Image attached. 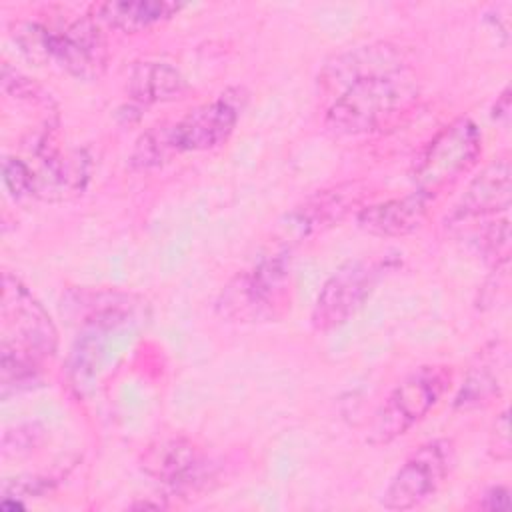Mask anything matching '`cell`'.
Wrapping results in <instances>:
<instances>
[{"instance_id": "cell-1", "label": "cell", "mask_w": 512, "mask_h": 512, "mask_svg": "<svg viewBox=\"0 0 512 512\" xmlns=\"http://www.w3.org/2000/svg\"><path fill=\"white\" fill-rule=\"evenodd\" d=\"M418 98L412 78L402 72L370 76L346 86L326 110V126L342 136L376 132L408 112Z\"/></svg>"}, {"instance_id": "cell-2", "label": "cell", "mask_w": 512, "mask_h": 512, "mask_svg": "<svg viewBox=\"0 0 512 512\" xmlns=\"http://www.w3.org/2000/svg\"><path fill=\"white\" fill-rule=\"evenodd\" d=\"M292 274L286 250L272 248L240 270L220 292L216 308L236 322H270L290 308Z\"/></svg>"}, {"instance_id": "cell-3", "label": "cell", "mask_w": 512, "mask_h": 512, "mask_svg": "<svg viewBox=\"0 0 512 512\" xmlns=\"http://www.w3.org/2000/svg\"><path fill=\"white\" fill-rule=\"evenodd\" d=\"M452 372L446 366H420L388 394L368 428L370 444H388L418 424L446 394Z\"/></svg>"}, {"instance_id": "cell-4", "label": "cell", "mask_w": 512, "mask_h": 512, "mask_svg": "<svg viewBox=\"0 0 512 512\" xmlns=\"http://www.w3.org/2000/svg\"><path fill=\"white\" fill-rule=\"evenodd\" d=\"M394 268L386 258H362L338 268L320 288L312 308V328L330 332L348 322L370 298L376 284Z\"/></svg>"}, {"instance_id": "cell-5", "label": "cell", "mask_w": 512, "mask_h": 512, "mask_svg": "<svg viewBox=\"0 0 512 512\" xmlns=\"http://www.w3.org/2000/svg\"><path fill=\"white\" fill-rule=\"evenodd\" d=\"M482 152V136L470 118H458L444 126L422 152L414 168V180L420 192L434 198L466 174Z\"/></svg>"}, {"instance_id": "cell-6", "label": "cell", "mask_w": 512, "mask_h": 512, "mask_svg": "<svg viewBox=\"0 0 512 512\" xmlns=\"http://www.w3.org/2000/svg\"><path fill=\"white\" fill-rule=\"evenodd\" d=\"M2 348L22 352L38 362L56 352L58 332L42 304L12 274L2 278Z\"/></svg>"}, {"instance_id": "cell-7", "label": "cell", "mask_w": 512, "mask_h": 512, "mask_svg": "<svg viewBox=\"0 0 512 512\" xmlns=\"http://www.w3.org/2000/svg\"><path fill=\"white\" fill-rule=\"evenodd\" d=\"M456 462L454 442L436 438L416 448L396 470L382 494L388 510H410L434 496L448 480Z\"/></svg>"}, {"instance_id": "cell-8", "label": "cell", "mask_w": 512, "mask_h": 512, "mask_svg": "<svg viewBox=\"0 0 512 512\" xmlns=\"http://www.w3.org/2000/svg\"><path fill=\"white\" fill-rule=\"evenodd\" d=\"M366 194L368 192L360 182H344L312 194L278 222L272 248L288 252L292 244H298L336 226L356 206L362 204Z\"/></svg>"}, {"instance_id": "cell-9", "label": "cell", "mask_w": 512, "mask_h": 512, "mask_svg": "<svg viewBox=\"0 0 512 512\" xmlns=\"http://www.w3.org/2000/svg\"><path fill=\"white\" fill-rule=\"evenodd\" d=\"M142 470L174 494H192L208 486L214 468L200 448L188 438H162L142 454Z\"/></svg>"}, {"instance_id": "cell-10", "label": "cell", "mask_w": 512, "mask_h": 512, "mask_svg": "<svg viewBox=\"0 0 512 512\" xmlns=\"http://www.w3.org/2000/svg\"><path fill=\"white\" fill-rule=\"evenodd\" d=\"M48 58L80 80H98L108 64V44L100 22L86 14L62 28H50Z\"/></svg>"}, {"instance_id": "cell-11", "label": "cell", "mask_w": 512, "mask_h": 512, "mask_svg": "<svg viewBox=\"0 0 512 512\" xmlns=\"http://www.w3.org/2000/svg\"><path fill=\"white\" fill-rule=\"evenodd\" d=\"M232 92L234 90H226L216 100L204 102L172 122L178 152H204L228 142L240 118V100H244L242 90H238L236 96H232Z\"/></svg>"}, {"instance_id": "cell-12", "label": "cell", "mask_w": 512, "mask_h": 512, "mask_svg": "<svg viewBox=\"0 0 512 512\" xmlns=\"http://www.w3.org/2000/svg\"><path fill=\"white\" fill-rule=\"evenodd\" d=\"M32 196L60 202L82 194L88 182V156L82 150L60 152L46 140L36 148V168H32Z\"/></svg>"}, {"instance_id": "cell-13", "label": "cell", "mask_w": 512, "mask_h": 512, "mask_svg": "<svg viewBox=\"0 0 512 512\" xmlns=\"http://www.w3.org/2000/svg\"><path fill=\"white\" fill-rule=\"evenodd\" d=\"M430 204L432 196L416 190L402 198L362 206L356 212V224L370 236L400 238L422 226Z\"/></svg>"}, {"instance_id": "cell-14", "label": "cell", "mask_w": 512, "mask_h": 512, "mask_svg": "<svg viewBox=\"0 0 512 512\" xmlns=\"http://www.w3.org/2000/svg\"><path fill=\"white\" fill-rule=\"evenodd\" d=\"M512 196V176L510 162L496 160L480 170L478 176L472 178L460 200L456 202L450 222H462L470 218H484L498 212H506L510 208Z\"/></svg>"}, {"instance_id": "cell-15", "label": "cell", "mask_w": 512, "mask_h": 512, "mask_svg": "<svg viewBox=\"0 0 512 512\" xmlns=\"http://www.w3.org/2000/svg\"><path fill=\"white\" fill-rule=\"evenodd\" d=\"M406 70L402 52L392 44H370L350 50L334 62H330L322 72V84L326 88H340V92L364 78L392 74Z\"/></svg>"}, {"instance_id": "cell-16", "label": "cell", "mask_w": 512, "mask_h": 512, "mask_svg": "<svg viewBox=\"0 0 512 512\" xmlns=\"http://www.w3.org/2000/svg\"><path fill=\"white\" fill-rule=\"evenodd\" d=\"M70 318L88 330H108L124 324L134 312V296L116 290H72L66 296Z\"/></svg>"}, {"instance_id": "cell-17", "label": "cell", "mask_w": 512, "mask_h": 512, "mask_svg": "<svg viewBox=\"0 0 512 512\" xmlns=\"http://www.w3.org/2000/svg\"><path fill=\"white\" fill-rule=\"evenodd\" d=\"M182 8L184 6L178 2L164 0H112L94 4L90 8V16H94L100 24H106L108 28L120 30L124 34H134L170 20Z\"/></svg>"}, {"instance_id": "cell-18", "label": "cell", "mask_w": 512, "mask_h": 512, "mask_svg": "<svg viewBox=\"0 0 512 512\" xmlns=\"http://www.w3.org/2000/svg\"><path fill=\"white\" fill-rule=\"evenodd\" d=\"M186 90L188 86L184 76L166 62H136L128 78L130 98L144 106L178 100L186 94Z\"/></svg>"}, {"instance_id": "cell-19", "label": "cell", "mask_w": 512, "mask_h": 512, "mask_svg": "<svg viewBox=\"0 0 512 512\" xmlns=\"http://www.w3.org/2000/svg\"><path fill=\"white\" fill-rule=\"evenodd\" d=\"M500 380L496 376V344L492 350H484L478 354L476 362L470 366L462 388L454 398V406L460 410L480 408L492 402L498 396Z\"/></svg>"}, {"instance_id": "cell-20", "label": "cell", "mask_w": 512, "mask_h": 512, "mask_svg": "<svg viewBox=\"0 0 512 512\" xmlns=\"http://www.w3.org/2000/svg\"><path fill=\"white\" fill-rule=\"evenodd\" d=\"M176 154L180 152L174 144L172 122H160L140 134L130 152V166L136 170H152L166 164Z\"/></svg>"}, {"instance_id": "cell-21", "label": "cell", "mask_w": 512, "mask_h": 512, "mask_svg": "<svg viewBox=\"0 0 512 512\" xmlns=\"http://www.w3.org/2000/svg\"><path fill=\"white\" fill-rule=\"evenodd\" d=\"M102 330H88L74 346L70 354V364H68V374L72 386L78 390L86 388L102 360Z\"/></svg>"}, {"instance_id": "cell-22", "label": "cell", "mask_w": 512, "mask_h": 512, "mask_svg": "<svg viewBox=\"0 0 512 512\" xmlns=\"http://www.w3.org/2000/svg\"><path fill=\"white\" fill-rule=\"evenodd\" d=\"M48 38L50 28L40 22H18L12 26V40L18 44L20 52L36 64L50 62Z\"/></svg>"}, {"instance_id": "cell-23", "label": "cell", "mask_w": 512, "mask_h": 512, "mask_svg": "<svg viewBox=\"0 0 512 512\" xmlns=\"http://www.w3.org/2000/svg\"><path fill=\"white\" fill-rule=\"evenodd\" d=\"M2 178L12 198L20 200L24 196H32V188H34L32 170H30V164H26L24 160L10 158V156L4 158Z\"/></svg>"}, {"instance_id": "cell-24", "label": "cell", "mask_w": 512, "mask_h": 512, "mask_svg": "<svg viewBox=\"0 0 512 512\" xmlns=\"http://www.w3.org/2000/svg\"><path fill=\"white\" fill-rule=\"evenodd\" d=\"M490 454L496 460H510L512 448H510V426H508V410H504L502 414H498V418L494 420L492 432H490Z\"/></svg>"}, {"instance_id": "cell-25", "label": "cell", "mask_w": 512, "mask_h": 512, "mask_svg": "<svg viewBox=\"0 0 512 512\" xmlns=\"http://www.w3.org/2000/svg\"><path fill=\"white\" fill-rule=\"evenodd\" d=\"M480 508L484 510H508L510 508V492L504 486L490 488L480 502Z\"/></svg>"}, {"instance_id": "cell-26", "label": "cell", "mask_w": 512, "mask_h": 512, "mask_svg": "<svg viewBox=\"0 0 512 512\" xmlns=\"http://www.w3.org/2000/svg\"><path fill=\"white\" fill-rule=\"evenodd\" d=\"M510 114V90L504 88L502 94L496 98V104L492 106V118L504 120Z\"/></svg>"}]
</instances>
